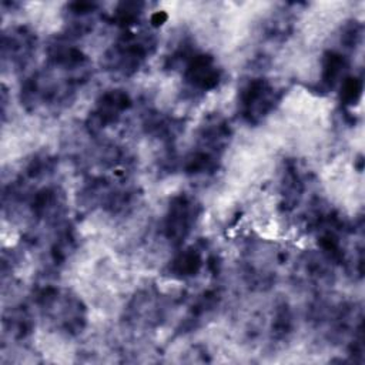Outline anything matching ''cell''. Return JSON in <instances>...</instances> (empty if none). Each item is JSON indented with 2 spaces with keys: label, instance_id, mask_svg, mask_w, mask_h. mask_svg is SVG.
Wrapping results in <instances>:
<instances>
[{
  "label": "cell",
  "instance_id": "cell-1",
  "mask_svg": "<svg viewBox=\"0 0 365 365\" xmlns=\"http://www.w3.org/2000/svg\"><path fill=\"white\" fill-rule=\"evenodd\" d=\"M242 103L250 118L265 114L272 106V88L262 80L252 81L244 91Z\"/></svg>",
  "mask_w": 365,
  "mask_h": 365
},
{
  "label": "cell",
  "instance_id": "cell-2",
  "mask_svg": "<svg viewBox=\"0 0 365 365\" xmlns=\"http://www.w3.org/2000/svg\"><path fill=\"white\" fill-rule=\"evenodd\" d=\"M192 207L187 198H178L170 207V214L167 217V234L170 238L181 240L190 230L192 222Z\"/></svg>",
  "mask_w": 365,
  "mask_h": 365
},
{
  "label": "cell",
  "instance_id": "cell-3",
  "mask_svg": "<svg viewBox=\"0 0 365 365\" xmlns=\"http://www.w3.org/2000/svg\"><path fill=\"white\" fill-rule=\"evenodd\" d=\"M175 269L178 271V274H182V275H188V274H194L198 267H200V257L197 252L194 251H188V252H184L181 254L175 261Z\"/></svg>",
  "mask_w": 365,
  "mask_h": 365
}]
</instances>
